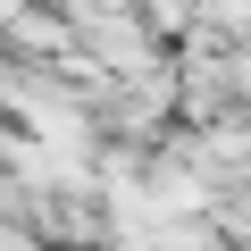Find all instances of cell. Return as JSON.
<instances>
[{
    "label": "cell",
    "mask_w": 251,
    "mask_h": 251,
    "mask_svg": "<svg viewBox=\"0 0 251 251\" xmlns=\"http://www.w3.org/2000/svg\"><path fill=\"white\" fill-rule=\"evenodd\" d=\"M25 9H34V0H0V34H9V25H17Z\"/></svg>",
    "instance_id": "6da1fadb"
}]
</instances>
